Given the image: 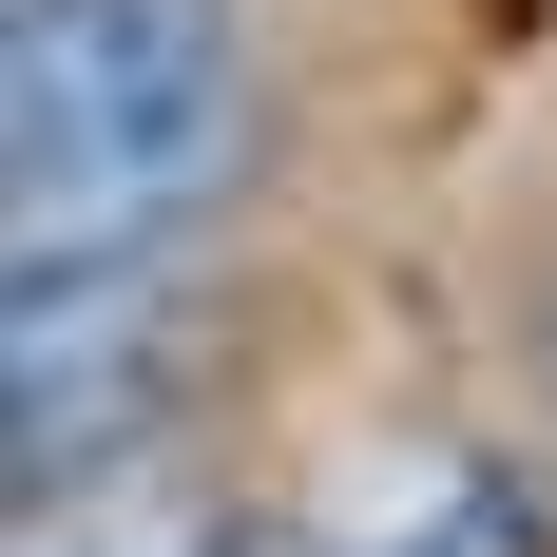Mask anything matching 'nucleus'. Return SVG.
I'll use <instances>...</instances> for the list:
<instances>
[{"label":"nucleus","mask_w":557,"mask_h":557,"mask_svg":"<svg viewBox=\"0 0 557 557\" xmlns=\"http://www.w3.org/2000/svg\"><path fill=\"white\" fill-rule=\"evenodd\" d=\"M20 557H231V500L154 443V461H115V481H58V500H20Z\"/></svg>","instance_id":"obj_3"},{"label":"nucleus","mask_w":557,"mask_h":557,"mask_svg":"<svg viewBox=\"0 0 557 557\" xmlns=\"http://www.w3.org/2000/svg\"><path fill=\"white\" fill-rule=\"evenodd\" d=\"M385 557H557V500H539V481H443Z\"/></svg>","instance_id":"obj_4"},{"label":"nucleus","mask_w":557,"mask_h":557,"mask_svg":"<svg viewBox=\"0 0 557 557\" xmlns=\"http://www.w3.org/2000/svg\"><path fill=\"white\" fill-rule=\"evenodd\" d=\"M193 366H212V308H193V270L173 250H135V270H58L0 308V481L20 500H58V481H115V461L173 443V404H193Z\"/></svg>","instance_id":"obj_2"},{"label":"nucleus","mask_w":557,"mask_h":557,"mask_svg":"<svg viewBox=\"0 0 557 557\" xmlns=\"http://www.w3.org/2000/svg\"><path fill=\"white\" fill-rule=\"evenodd\" d=\"M231 557H308V539H288V519H231Z\"/></svg>","instance_id":"obj_5"},{"label":"nucleus","mask_w":557,"mask_h":557,"mask_svg":"<svg viewBox=\"0 0 557 557\" xmlns=\"http://www.w3.org/2000/svg\"><path fill=\"white\" fill-rule=\"evenodd\" d=\"M231 154H250V77H231L212 0H0V212H20V288L193 250Z\"/></svg>","instance_id":"obj_1"}]
</instances>
